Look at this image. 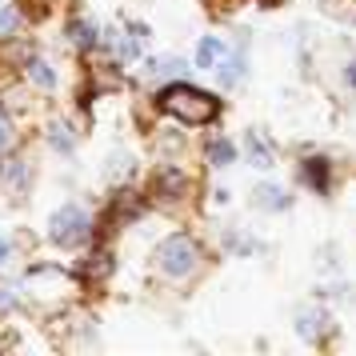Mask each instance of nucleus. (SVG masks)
Returning <instances> with one entry per match:
<instances>
[{
  "instance_id": "1",
  "label": "nucleus",
  "mask_w": 356,
  "mask_h": 356,
  "mask_svg": "<svg viewBox=\"0 0 356 356\" xmlns=\"http://www.w3.org/2000/svg\"><path fill=\"white\" fill-rule=\"evenodd\" d=\"M161 113L177 116L180 124L200 129V124H212L220 116V100L188 81H177V84H168V88H161Z\"/></svg>"
},
{
  "instance_id": "2",
  "label": "nucleus",
  "mask_w": 356,
  "mask_h": 356,
  "mask_svg": "<svg viewBox=\"0 0 356 356\" xmlns=\"http://www.w3.org/2000/svg\"><path fill=\"white\" fill-rule=\"evenodd\" d=\"M156 260H161V268L168 276H188L196 273V264H200V248L188 232H177V236H168V241L156 248Z\"/></svg>"
},
{
  "instance_id": "3",
  "label": "nucleus",
  "mask_w": 356,
  "mask_h": 356,
  "mask_svg": "<svg viewBox=\"0 0 356 356\" xmlns=\"http://www.w3.org/2000/svg\"><path fill=\"white\" fill-rule=\"evenodd\" d=\"M88 232H92V220H88V212L76 209V204H65V209L52 216V241L65 244V248L88 241Z\"/></svg>"
},
{
  "instance_id": "4",
  "label": "nucleus",
  "mask_w": 356,
  "mask_h": 356,
  "mask_svg": "<svg viewBox=\"0 0 356 356\" xmlns=\"http://www.w3.org/2000/svg\"><path fill=\"white\" fill-rule=\"evenodd\" d=\"M152 193L161 196V200H180V196L188 193V172H180V168H156V180H152Z\"/></svg>"
},
{
  "instance_id": "5",
  "label": "nucleus",
  "mask_w": 356,
  "mask_h": 356,
  "mask_svg": "<svg viewBox=\"0 0 356 356\" xmlns=\"http://www.w3.org/2000/svg\"><path fill=\"white\" fill-rule=\"evenodd\" d=\"M305 184L316 196H328L332 193V164L324 161V156H308L305 161Z\"/></svg>"
},
{
  "instance_id": "6",
  "label": "nucleus",
  "mask_w": 356,
  "mask_h": 356,
  "mask_svg": "<svg viewBox=\"0 0 356 356\" xmlns=\"http://www.w3.org/2000/svg\"><path fill=\"white\" fill-rule=\"evenodd\" d=\"M225 52L228 49H225V40H220V36H204V40L196 44V68H216Z\"/></svg>"
},
{
  "instance_id": "7",
  "label": "nucleus",
  "mask_w": 356,
  "mask_h": 356,
  "mask_svg": "<svg viewBox=\"0 0 356 356\" xmlns=\"http://www.w3.org/2000/svg\"><path fill=\"white\" fill-rule=\"evenodd\" d=\"M296 328H300V337L305 340H316L328 328V312H321V308H305L300 316H296Z\"/></svg>"
},
{
  "instance_id": "8",
  "label": "nucleus",
  "mask_w": 356,
  "mask_h": 356,
  "mask_svg": "<svg viewBox=\"0 0 356 356\" xmlns=\"http://www.w3.org/2000/svg\"><path fill=\"white\" fill-rule=\"evenodd\" d=\"M244 148H248V156H252V164H257V168H273V164H276L273 148H268V140H264L260 132H248Z\"/></svg>"
},
{
  "instance_id": "9",
  "label": "nucleus",
  "mask_w": 356,
  "mask_h": 356,
  "mask_svg": "<svg viewBox=\"0 0 356 356\" xmlns=\"http://www.w3.org/2000/svg\"><path fill=\"white\" fill-rule=\"evenodd\" d=\"M212 72L220 76V84H236V81H241V72H244V52L236 49L232 56L225 52V56H220V65L212 68Z\"/></svg>"
},
{
  "instance_id": "10",
  "label": "nucleus",
  "mask_w": 356,
  "mask_h": 356,
  "mask_svg": "<svg viewBox=\"0 0 356 356\" xmlns=\"http://www.w3.org/2000/svg\"><path fill=\"white\" fill-rule=\"evenodd\" d=\"M68 36H72L81 49H97L100 44V29L92 20H72V24H68Z\"/></svg>"
},
{
  "instance_id": "11",
  "label": "nucleus",
  "mask_w": 356,
  "mask_h": 356,
  "mask_svg": "<svg viewBox=\"0 0 356 356\" xmlns=\"http://www.w3.org/2000/svg\"><path fill=\"white\" fill-rule=\"evenodd\" d=\"M257 196H260V204H264V209H273V212H284V209L292 204V196L284 193L280 184H264Z\"/></svg>"
},
{
  "instance_id": "12",
  "label": "nucleus",
  "mask_w": 356,
  "mask_h": 356,
  "mask_svg": "<svg viewBox=\"0 0 356 356\" xmlns=\"http://www.w3.org/2000/svg\"><path fill=\"white\" fill-rule=\"evenodd\" d=\"M24 72H29V81L40 84V88H56V72H52L49 60H29V65H24Z\"/></svg>"
},
{
  "instance_id": "13",
  "label": "nucleus",
  "mask_w": 356,
  "mask_h": 356,
  "mask_svg": "<svg viewBox=\"0 0 356 356\" xmlns=\"http://www.w3.org/2000/svg\"><path fill=\"white\" fill-rule=\"evenodd\" d=\"M184 60H177V56H152V60H148V72H152V76H180V72H184Z\"/></svg>"
},
{
  "instance_id": "14",
  "label": "nucleus",
  "mask_w": 356,
  "mask_h": 356,
  "mask_svg": "<svg viewBox=\"0 0 356 356\" xmlns=\"http://www.w3.org/2000/svg\"><path fill=\"white\" fill-rule=\"evenodd\" d=\"M232 161H236V148H232V140H212V145H209V164L228 168Z\"/></svg>"
},
{
  "instance_id": "15",
  "label": "nucleus",
  "mask_w": 356,
  "mask_h": 356,
  "mask_svg": "<svg viewBox=\"0 0 356 356\" xmlns=\"http://www.w3.org/2000/svg\"><path fill=\"white\" fill-rule=\"evenodd\" d=\"M17 29V8H0V36H13Z\"/></svg>"
},
{
  "instance_id": "16",
  "label": "nucleus",
  "mask_w": 356,
  "mask_h": 356,
  "mask_svg": "<svg viewBox=\"0 0 356 356\" xmlns=\"http://www.w3.org/2000/svg\"><path fill=\"white\" fill-rule=\"evenodd\" d=\"M13 308H17V296H13V289L0 284V312H13Z\"/></svg>"
},
{
  "instance_id": "17",
  "label": "nucleus",
  "mask_w": 356,
  "mask_h": 356,
  "mask_svg": "<svg viewBox=\"0 0 356 356\" xmlns=\"http://www.w3.org/2000/svg\"><path fill=\"white\" fill-rule=\"evenodd\" d=\"M52 145L68 152V148H72V136H68V129H52Z\"/></svg>"
},
{
  "instance_id": "18",
  "label": "nucleus",
  "mask_w": 356,
  "mask_h": 356,
  "mask_svg": "<svg viewBox=\"0 0 356 356\" xmlns=\"http://www.w3.org/2000/svg\"><path fill=\"white\" fill-rule=\"evenodd\" d=\"M8 257H13V244H8V241H4V236H0V264H4V260H8Z\"/></svg>"
},
{
  "instance_id": "19",
  "label": "nucleus",
  "mask_w": 356,
  "mask_h": 356,
  "mask_svg": "<svg viewBox=\"0 0 356 356\" xmlns=\"http://www.w3.org/2000/svg\"><path fill=\"white\" fill-rule=\"evenodd\" d=\"M4 148H8V124L0 120V152H4Z\"/></svg>"
},
{
  "instance_id": "20",
  "label": "nucleus",
  "mask_w": 356,
  "mask_h": 356,
  "mask_svg": "<svg viewBox=\"0 0 356 356\" xmlns=\"http://www.w3.org/2000/svg\"><path fill=\"white\" fill-rule=\"evenodd\" d=\"M344 81H348V84H353V88H356V60H353V65H348V72H344Z\"/></svg>"
},
{
  "instance_id": "21",
  "label": "nucleus",
  "mask_w": 356,
  "mask_h": 356,
  "mask_svg": "<svg viewBox=\"0 0 356 356\" xmlns=\"http://www.w3.org/2000/svg\"><path fill=\"white\" fill-rule=\"evenodd\" d=\"M260 4H264V8H276V4H284V0H260Z\"/></svg>"
}]
</instances>
